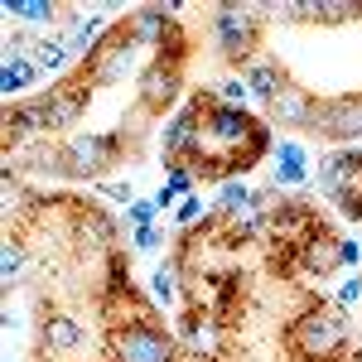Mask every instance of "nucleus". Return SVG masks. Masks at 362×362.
Listing matches in <instances>:
<instances>
[{"label":"nucleus","mask_w":362,"mask_h":362,"mask_svg":"<svg viewBox=\"0 0 362 362\" xmlns=\"http://www.w3.org/2000/svg\"><path fill=\"white\" fill-rule=\"evenodd\" d=\"M247 34H251L247 10H223V15H218V39H223L227 58H247Z\"/></svg>","instance_id":"nucleus-4"},{"label":"nucleus","mask_w":362,"mask_h":362,"mask_svg":"<svg viewBox=\"0 0 362 362\" xmlns=\"http://www.w3.org/2000/svg\"><path fill=\"white\" fill-rule=\"evenodd\" d=\"M169 97H174V78H169L165 68L145 73V102H150V107H165Z\"/></svg>","instance_id":"nucleus-10"},{"label":"nucleus","mask_w":362,"mask_h":362,"mask_svg":"<svg viewBox=\"0 0 362 362\" xmlns=\"http://www.w3.org/2000/svg\"><path fill=\"white\" fill-rule=\"evenodd\" d=\"M247 87H251V92H261V97H271V102L285 92V83H280V73L271 68V63H251V68H247Z\"/></svg>","instance_id":"nucleus-6"},{"label":"nucleus","mask_w":362,"mask_h":362,"mask_svg":"<svg viewBox=\"0 0 362 362\" xmlns=\"http://www.w3.org/2000/svg\"><path fill=\"white\" fill-rule=\"evenodd\" d=\"M73 343H78V324L54 319V324H49V348H73Z\"/></svg>","instance_id":"nucleus-13"},{"label":"nucleus","mask_w":362,"mask_h":362,"mask_svg":"<svg viewBox=\"0 0 362 362\" xmlns=\"http://www.w3.org/2000/svg\"><path fill=\"white\" fill-rule=\"evenodd\" d=\"M131 218H136V223H150V218H155V203H136Z\"/></svg>","instance_id":"nucleus-20"},{"label":"nucleus","mask_w":362,"mask_h":362,"mask_svg":"<svg viewBox=\"0 0 362 362\" xmlns=\"http://www.w3.org/2000/svg\"><path fill=\"white\" fill-rule=\"evenodd\" d=\"M155 290H160V300H169V295L179 290V271H174V266H160V271H155Z\"/></svg>","instance_id":"nucleus-16"},{"label":"nucleus","mask_w":362,"mask_h":362,"mask_svg":"<svg viewBox=\"0 0 362 362\" xmlns=\"http://www.w3.org/2000/svg\"><path fill=\"white\" fill-rule=\"evenodd\" d=\"M121 358H126V362H169V343L160 334L131 329V334L121 338Z\"/></svg>","instance_id":"nucleus-3"},{"label":"nucleus","mask_w":362,"mask_h":362,"mask_svg":"<svg viewBox=\"0 0 362 362\" xmlns=\"http://www.w3.org/2000/svg\"><path fill=\"white\" fill-rule=\"evenodd\" d=\"M5 10H10V15H20V20H49V15H54L44 0H29V5H15V0H10Z\"/></svg>","instance_id":"nucleus-15"},{"label":"nucleus","mask_w":362,"mask_h":362,"mask_svg":"<svg viewBox=\"0 0 362 362\" xmlns=\"http://www.w3.org/2000/svg\"><path fill=\"white\" fill-rule=\"evenodd\" d=\"M213 126H218V140H247L251 131H256L242 112H218V116H213Z\"/></svg>","instance_id":"nucleus-9"},{"label":"nucleus","mask_w":362,"mask_h":362,"mask_svg":"<svg viewBox=\"0 0 362 362\" xmlns=\"http://www.w3.org/2000/svg\"><path fill=\"white\" fill-rule=\"evenodd\" d=\"M227 203H237V208H242V203H251V194H247V189H237V184H232V189H227Z\"/></svg>","instance_id":"nucleus-22"},{"label":"nucleus","mask_w":362,"mask_h":362,"mask_svg":"<svg viewBox=\"0 0 362 362\" xmlns=\"http://www.w3.org/2000/svg\"><path fill=\"white\" fill-rule=\"evenodd\" d=\"M271 107H276V116H285V121H319V112L309 107L305 92H280Z\"/></svg>","instance_id":"nucleus-7"},{"label":"nucleus","mask_w":362,"mask_h":362,"mask_svg":"<svg viewBox=\"0 0 362 362\" xmlns=\"http://www.w3.org/2000/svg\"><path fill=\"white\" fill-rule=\"evenodd\" d=\"M334 261H343L334 247H314V251H309V266H314V271H329Z\"/></svg>","instance_id":"nucleus-18"},{"label":"nucleus","mask_w":362,"mask_h":362,"mask_svg":"<svg viewBox=\"0 0 362 362\" xmlns=\"http://www.w3.org/2000/svg\"><path fill=\"white\" fill-rule=\"evenodd\" d=\"M63 58H68L63 44H39V63H44V68H63Z\"/></svg>","instance_id":"nucleus-17"},{"label":"nucleus","mask_w":362,"mask_h":362,"mask_svg":"<svg viewBox=\"0 0 362 362\" xmlns=\"http://www.w3.org/2000/svg\"><path fill=\"white\" fill-rule=\"evenodd\" d=\"M276 174H280V184H300V179H305V150H300V145H285Z\"/></svg>","instance_id":"nucleus-11"},{"label":"nucleus","mask_w":362,"mask_h":362,"mask_svg":"<svg viewBox=\"0 0 362 362\" xmlns=\"http://www.w3.org/2000/svg\"><path fill=\"white\" fill-rule=\"evenodd\" d=\"M107 150H112V140L78 136V140H73V165H78V169H92L97 160H102V155H107Z\"/></svg>","instance_id":"nucleus-8"},{"label":"nucleus","mask_w":362,"mask_h":362,"mask_svg":"<svg viewBox=\"0 0 362 362\" xmlns=\"http://www.w3.org/2000/svg\"><path fill=\"white\" fill-rule=\"evenodd\" d=\"M15 271H20V251L5 247V276H15Z\"/></svg>","instance_id":"nucleus-21"},{"label":"nucleus","mask_w":362,"mask_h":362,"mask_svg":"<svg viewBox=\"0 0 362 362\" xmlns=\"http://www.w3.org/2000/svg\"><path fill=\"white\" fill-rule=\"evenodd\" d=\"M189 140H194V116L184 112L179 121H174V131H169V150H184Z\"/></svg>","instance_id":"nucleus-14"},{"label":"nucleus","mask_w":362,"mask_h":362,"mask_svg":"<svg viewBox=\"0 0 362 362\" xmlns=\"http://www.w3.org/2000/svg\"><path fill=\"white\" fill-rule=\"evenodd\" d=\"M160 25H165V10H145L140 15V34H160Z\"/></svg>","instance_id":"nucleus-19"},{"label":"nucleus","mask_w":362,"mask_h":362,"mask_svg":"<svg viewBox=\"0 0 362 362\" xmlns=\"http://www.w3.org/2000/svg\"><path fill=\"white\" fill-rule=\"evenodd\" d=\"M29 78H34V68H29L25 58H10V63L0 68V87H5V92H15V87H25Z\"/></svg>","instance_id":"nucleus-12"},{"label":"nucleus","mask_w":362,"mask_h":362,"mask_svg":"<svg viewBox=\"0 0 362 362\" xmlns=\"http://www.w3.org/2000/svg\"><path fill=\"white\" fill-rule=\"evenodd\" d=\"M300 338H305L309 353H324V348H334L338 338H343V324H338V319H309Z\"/></svg>","instance_id":"nucleus-5"},{"label":"nucleus","mask_w":362,"mask_h":362,"mask_svg":"<svg viewBox=\"0 0 362 362\" xmlns=\"http://www.w3.org/2000/svg\"><path fill=\"white\" fill-rule=\"evenodd\" d=\"M319 126L338 140L362 136V102H334V107H324V112H319Z\"/></svg>","instance_id":"nucleus-2"},{"label":"nucleus","mask_w":362,"mask_h":362,"mask_svg":"<svg viewBox=\"0 0 362 362\" xmlns=\"http://www.w3.org/2000/svg\"><path fill=\"white\" fill-rule=\"evenodd\" d=\"M78 112V97L73 102H44V107H25V112L10 116V126L15 131H58V126H68Z\"/></svg>","instance_id":"nucleus-1"}]
</instances>
